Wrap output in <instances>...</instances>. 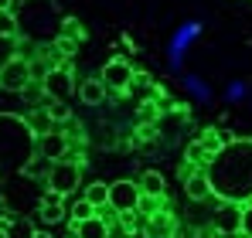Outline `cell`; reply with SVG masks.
I'll use <instances>...</instances> for the list:
<instances>
[{
  "mask_svg": "<svg viewBox=\"0 0 252 238\" xmlns=\"http://www.w3.org/2000/svg\"><path fill=\"white\" fill-rule=\"evenodd\" d=\"M184 194L191 201H208L211 198V184H208V174L198 167L194 174H188V180H184Z\"/></svg>",
  "mask_w": 252,
  "mask_h": 238,
  "instance_id": "cell-12",
  "label": "cell"
},
{
  "mask_svg": "<svg viewBox=\"0 0 252 238\" xmlns=\"http://www.w3.org/2000/svg\"><path fill=\"white\" fill-rule=\"evenodd\" d=\"M85 201L99 211V208H109V184H102V180H92L89 187H85Z\"/></svg>",
  "mask_w": 252,
  "mask_h": 238,
  "instance_id": "cell-15",
  "label": "cell"
},
{
  "mask_svg": "<svg viewBox=\"0 0 252 238\" xmlns=\"http://www.w3.org/2000/svg\"><path fill=\"white\" fill-rule=\"evenodd\" d=\"M188 160H191V163H198V167H205V163L211 160V153L201 147V143H198V140H194V143L188 147Z\"/></svg>",
  "mask_w": 252,
  "mask_h": 238,
  "instance_id": "cell-19",
  "label": "cell"
},
{
  "mask_svg": "<svg viewBox=\"0 0 252 238\" xmlns=\"http://www.w3.org/2000/svg\"><path fill=\"white\" fill-rule=\"evenodd\" d=\"M92 214H95V208H92L85 198L72 204V221H85V218H92Z\"/></svg>",
  "mask_w": 252,
  "mask_h": 238,
  "instance_id": "cell-20",
  "label": "cell"
},
{
  "mask_svg": "<svg viewBox=\"0 0 252 238\" xmlns=\"http://www.w3.org/2000/svg\"><path fill=\"white\" fill-rule=\"evenodd\" d=\"M136 187H140V194H147V198H164V191H167V184H164V177L157 174V170H143L140 177H136Z\"/></svg>",
  "mask_w": 252,
  "mask_h": 238,
  "instance_id": "cell-13",
  "label": "cell"
},
{
  "mask_svg": "<svg viewBox=\"0 0 252 238\" xmlns=\"http://www.w3.org/2000/svg\"><path fill=\"white\" fill-rule=\"evenodd\" d=\"M211 198L246 204L252 201V140H228L205 163Z\"/></svg>",
  "mask_w": 252,
  "mask_h": 238,
  "instance_id": "cell-1",
  "label": "cell"
},
{
  "mask_svg": "<svg viewBox=\"0 0 252 238\" xmlns=\"http://www.w3.org/2000/svg\"><path fill=\"white\" fill-rule=\"evenodd\" d=\"M79 99H82L85 106H102L106 102V85L102 79H89L79 85Z\"/></svg>",
  "mask_w": 252,
  "mask_h": 238,
  "instance_id": "cell-14",
  "label": "cell"
},
{
  "mask_svg": "<svg viewBox=\"0 0 252 238\" xmlns=\"http://www.w3.org/2000/svg\"><path fill=\"white\" fill-rule=\"evenodd\" d=\"M133 65L126 61V58H109L106 65H102V72H99V79L106 85V92H129L133 89Z\"/></svg>",
  "mask_w": 252,
  "mask_h": 238,
  "instance_id": "cell-5",
  "label": "cell"
},
{
  "mask_svg": "<svg viewBox=\"0 0 252 238\" xmlns=\"http://www.w3.org/2000/svg\"><path fill=\"white\" fill-rule=\"evenodd\" d=\"M31 85V61L14 55L10 61H3L0 68V92H24Z\"/></svg>",
  "mask_w": 252,
  "mask_h": 238,
  "instance_id": "cell-4",
  "label": "cell"
},
{
  "mask_svg": "<svg viewBox=\"0 0 252 238\" xmlns=\"http://www.w3.org/2000/svg\"><path fill=\"white\" fill-rule=\"evenodd\" d=\"M41 221L44 225H58L62 218H65V194H58V191H44L41 198Z\"/></svg>",
  "mask_w": 252,
  "mask_h": 238,
  "instance_id": "cell-10",
  "label": "cell"
},
{
  "mask_svg": "<svg viewBox=\"0 0 252 238\" xmlns=\"http://www.w3.org/2000/svg\"><path fill=\"white\" fill-rule=\"evenodd\" d=\"M72 232H75V238H109V221L95 211L85 221H72Z\"/></svg>",
  "mask_w": 252,
  "mask_h": 238,
  "instance_id": "cell-11",
  "label": "cell"
},
{
  "mask_svg": "<svg viewBox=\"0 0 252 238\" xmlns=\"http://www.w3.org/2000/svg\"><path fill=\"white\" fill-rule=\"evenodd\" d=\"M0 10H10V0H0Z\"/></svg>",
  "mask_w": 252,
  "mask_h": 238,
  "instance_id": "cell-25",
  "label": "cell"
},
{
  "mask_svg": "<svg viewBox=\"0 0 252 238\" xmlns=\"http://www.w3.org/2000/svg\"><path fill=\"white\" fill-rule=\"evenodd\" d=\"M239 235L242 238H252V201L242 204V218H239Z\"/></svg>",
  "mask_w": 252,
  "mask_h": 238,
  "instance_id": "cell-18",
  "label": "cell"
},
{
  "mask_svg": "<svg viewBox=\"0 0 252 238\" xmlns=\"http://www.w3.org/2000/svg\"><path fill=\"white\" fill-rule=\"evenodd\" d=\"M48 191H58V194H75L79 191V180H82V163H75V160H51V167H48Z\"/></svg>",
  "mask_w": 252,
  "mask_h": 238,
  "instance_id": "cell-3",
  "label": "cell"
},
{
  "mask_svg": "<svg viewBox=\"0 0 252 238\" xmlns=\"http://www.w3.org/2000/svg\"><path fill=\"white\" fill-rule=\"evenodd\" d=\"M228 140H232V136H228V133H221V129H205L198 143H201V147H205L208 153H218V150H221V147H225Z\"/></svg>",
  "mask_w": 252,
  "mask_h": 238,
  "instance_id": "cell-16",
  "label": "cell"
},
{
  "mask_svg": "<svg viewBox=\"0 0 252 238\" xmlns=\"http://www.w3.org/2000/svg\"><path fill=\"white\" fill-rule=\"evenodd\" d=\"M154 119H157V109L143 102V106H140V122H154Z\"/></svg>",
  "mask_w": 252,
  "mask_h": 238,
  "instance_id": "cell-22",
  "label": "cell"
},
{
  "mask_svg": "<svg viewBox=\"0 0 252 238\" xmlns=\"http://www.w3.org/2000/svg\"><path fill=\"white\" fill-rule=\"evenodd\" d=\"M239 218H242V204L221 201V208H215V232L218 235H239Z\"/></svg>",
  "mask_w": 252,
  "mask_h": 238,
  "instance_id": "cell-9",
  "label": "cell"
},
{
  "mask_svg": "<svg viewBox=\"0 0 252 238\" xmlns=\"http://www.w3.org/2000/svg\"><path fill=\"white\" fill-rule=\"evenodd\" d=\"M0 238H7V228H3V225H0Z\"/></svg>",
  "mask_w": 252,
  "mask_h": 238,
  "instance_id": "cell-26",
  "label": "cell"
},
{
  "mask_svg": "<svg viewBox=\"0 0 252 238\" xmlns=\"http://www.w3.org/2000/svg\"><path fill=\"white\" fill-rule=\"evenodd\" d=\"M51 119H55V122H58V119H68V109H65V106H55V109H51Z\"/></svg>",
  "mask_w": 252,
  "mask_h": 238,
  "instance_id": "cell-23",
  "label": "cell"
},
{
  "mask_svg": "<svg viewBox=\"0 0 252 238\" xmlns=\"http://www.w3.org/2000/svg\"><path fill=\"white\" fill-rule=\"evenodd\" d=\"M31 157H38L34 150V133L28 126V119L21 116H0V174L10 170H28Z\"/></svg>",
  "mask_w": 252,
  "mask_h": 238,
  "instance_id": "cell-2",
  "label": "cell"
},
{
  "mask_svg": "<svg viewBox=\"0 0 252 238\" xmlns=\"http://www.w3.org/2000/svg\"><path fill=\"white\" fill-rule=\"evenodd\" d=\"M31 238H55V235H48V232H31Z\"/></svg>",
  "mask_w": 252,
  "mask_h": 238,
  "instance_id": "cell-24",
  "label": "cell"
},
{
  "mask_svg": "<svg viewBox=\"0 0 252 238\" xmlns=\"http://www.w3.org/2000/svg\"><path fill=\"white\" fill-rule=\"evenodd\" d=\"M34 150H38V157H44V160H62L65 150H68V140H65V133L48 129L41 136H34Z\"/></svg>",
  "mask_w": 252,
  "mask_h": 238,
  "instance_id": "cell-8",
  "label": "cell"
},
{
  "mask_svg": "<svg viewBox=\"0 0 252 238\" xmlns=\"http://www.w3.org/2000/svg\"><path fill=\"white\" fill-rule=\"evenodd\" d=\"M17 31H21L17 17H14L10 10H0V34H3V38H17Z\"/></svg>",
  "mask_w": 252,
  "mask_h": 238,
  "instance_id": "cell-17",
  "label": "cell"
},
{
  "mask_svg": "<svg viewBox=\"0 0 252 238\" xmlns=\"http://www.w3.org/2000/svg\"><path fill=\"white\" fill-rule=\"evenodd\" d=\"M41 89L48 99H68L72 95V89H75V79H72V72L65 68V65H55V68H48L41 79Z\"/></svg>",
  "mask_w": 252,
  "mask_h": 238,
  "instance_id": "cell-6",
  "label": "cell"
},
{
  "mask_svg": "<svg viewBox=\"0 0 252 238\" xmlns=\"http://www.w3.org/2000/svg\"><path fill=\"white\" fill-rule=\"evenodd\" d=\"M136 204H140V187H136V180H116V184H109V208H113L116 214L136 211Z\"/></svg>",
  "mask_w": 252,
  "mask_h": 238,
  "instance_id": "cell-7",
  "label": "cell"
},
{
  "mask_svg": "<svg viewBox=\"0 0 252 238\" xmlns=\"http://www.w3.org/2000/svg\"><path fill=\"white\" fill-rule=\"evenodd\" d=\"M17 51H14V38H3L0 34V68H3V61H10Z\"/></svg>",
  "mask_w": 252,
  "mask_h": 238,
  "instance_id": "cell-21",
  "label": "cell"
}]
</instances>
